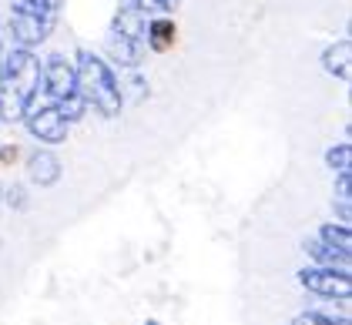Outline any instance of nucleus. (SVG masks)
<instances>
[{"instance_id": "f257e3e1", "label": "nucleus", "mask_w": 352, "mask_h": 325, "mask_svg": "<svg viewBox=\"0 0 352 325\" xmlns=\"http://www.w3.org/2000/svg\"><path fill=\"white\" fill-rule=\"evenodd\" d=\"M37 87H41V60L24 47H10L0 57V121L3 124L24 121L37 98Z\"/></svg>"}, {"instance_id": "f03ea898", "label": "nucleus", "mask_w": 352, "mask_h": 325, "mask_svg": "<svg viewBox=\"0 0 352 325\" xmlns=\"http://www.w3.org/2000/svg\"><path fill=\"white\" fill-rule=\"evenodd\" d=\"M74 74H78V94L84 98V104H94V111L104 114V117L121 114V104H124L121 84L114 78V71L94 51H78Z\"/></svg>"}, {"instance_id": "7ed1b4c3", "label": "nucleus", "mask_w": 352, "mask_h": 325, "mask_svg": "<svg viewBox=\"0 0 352 325\" xmlns=\"http://www.w3.org/2000/svg\"><path fill=\"white\" fill-rule=\"evenodd\" d=\"M41 81H44V91L51 101H64L71 94H78V74H74V64L67 60L64 54L47 57V64L41 67Z\"/></svg>"}, {"instance_id": "20e7f679", "label": "nucleus", "mask_w": 352, "mask_h": 325, "mask_svg": "<svg viewBox=\"0 0 352 325\" xmlns=\"http://www.w3.org/2000/svg\"><path fill=\"white\" fill-rule=\"evenodd\" d=\"M298 282L309 289V292H316V295H322V298H349L352 292V282H349V271H336V269H305V271H298Z\"/></svg>"}, {"instance_id": "39448f33", "label": "nucleus", "mask_w": 352, "mask_h": 325, "mask_svg": "<svg viewBox=\"0 0 352 325\" xmlns=\"http://www.w3.org/2000/svg\"><path fill=\"white\" fill-rule=\"evenodd\" d=\"M54 24H57L54 17H37V14H17V10H10L7 30H10V37H14L17 47L30 51L34 44L47 41V34L54 30Z\"/></svg>"}, {"instance_id": "423d86ee", "label": "nucleus", "mask_w": 352, "mask_h": 325, "mask_svg": "<svg viewBox=\"0 0 352 325\" xmlns=\"http://www.w3.org/2000/svg\"><path fill=\"white\" fill-rule=\"evenodd\" d=\"M28 131L37 141H44V144H60V141H67L71 124L64 121V114L57 111V104H47V108L28 111Z\"/></svg>"}, {"instance_id": "0eeeda50", "label": "nucleus", "mask_w": 352, "mask_h": 325, "mask_svg": "<svg viewBox=\"0 0 352 325\" xmlns=\"http://www.w3.org/2000/svg\"><path fill=\"white\" fill-rule=\"evenodd\" d=\"M28 175L34 185H44L47 188V185H54L57 178H60V161H57L51 151H34L28 161Z\"/></svg>"}, {"instance_id": "6e6552de", "label": "nucleus", "mask_w": 352, "mask_h": 325, "mask_svg": "<svg viewBox=\"0 0 352 325\" xmlns=\"http://www.w3.org/2000/svg\"><path fill=\"white\" fill-rule=\"evenodd\" d=\"M108 54L114 57V64H121V67H135L144 51H141V41L121 37V34H114V30H111V37H108Z\"/></svg>"}, {"instance_id": "1a4fd4ad", "label": "nucleus", "mask_w": 352, "mask_h": 325, "mask_svg": "<svg viewBox=\"0 0 352 325\" xmlns=\"http://www.w3.org/2000/svg\"><path fill=\"white\" fill-rule=\"evenodd\" d=\"M144 27H148V21H144V14L135 10V7H124V10L114 17V34H121V37L144 41Z\"/></svg>"}, {"instance_id": "9d476101", "label": "nucleus", "mask_w": 352, "mask_h": 325, "mask_svg": "<svg viewBox=\"0 0 352 325\" xmlns=\"http://www.w3.org/2000/svg\"><path fill=\"white\" fill-rule=\"evenodd\" d=\"M305 251H309V258H316L319 262V269H346L349 265V255H342V251H336V248H329V245H322L319 238L316 242H305Z\"/></svg>"}, {"instance_id": "9b49d317", "label": "nucleus", "mask_w": 352, "mask_h": 325, "mask_svg": "<svg viewBox=\"0 0 352 325\" xmlns=\"http://www.w3.org/2000/svg\"><path fill=\"white\" fill-rule=\"evenodd\" d=\"M144 37H148V47L151 51H164L171 41H175V21H148V27H144Z\"/></svg>"}, {"instance_id": "f8f14e48", "label": "nucleus", "mask_w": 352, "mask_h": 325, "mask_svg": "<svg viewBox=\"0 0 352 325\" xmlns=\"http://www.w3.org/2000/svg\"><path fill=\"white\" fill-rule=\"evenodd\" d=\"M322 64L329 74L336 78H349V41H339L336 47H329L322 54Z\"/></svg>"}, {"instance_id": "ddd939ff", "label": "nucleus", "mask_w": 352, "mask_h": 325, "mask_svg": "<svg viewBox=\"0 0 352 325\" xmlns=\"http://www.w3.org/2000/svg\"><path fill=\"white\" fill-rule=\"evenodd\" d=\"M319 242L329 245V248H336V251H342V255H349V248H352L349 225H322Z\"/></svg>"}, {"instance_id": "4468645a", "label": "nucleus", "mask_w": 352, "mask_h": 325, "mask_svg": "<svg viewBox=\"0 0 352 325\" xmlns=\"http://www.w3.org/2000/svg\"><path fill=\"white\" fill-rule=\"evenodd\" d=\"M10 10L17 14H37V17H54L60 10V0H10Z\"/></svg>"}, {"instance_id": "2eb2a0df", "label": "nucleus", "mask_w": 352, "mask_h": 325, "mask_svg": "<svg viewBox=\"0 0 352 325\" xmlns=\"http://www.w3.org/2000/svg\"><path fill=\"white\" fill-rule=\"evenodd\" d=\"M57 111H60V114H64V121L71 124V121H78L84 111H87V104H84L81 94H71V98H64V101L57 104Z\"/></svg>"}, {"instance_id": "dca6fc26", "label": "nucleus", "mask_w": 352, "mask_h": 325, "mask_svg": "<svg viewBox=\"0 0 352 325\" xmlns=\"http://www.w3.org/2000/svg\"><path fill=\"white\" fill-rule=\"evenodd\" d=\"M128 7H135V10H141V14L148 17V14H164V10H171L175 0H128Z\"/></svg>"}, {"instance_id": "f3484780", "label": "nucleus", "mask_w": 352, "mask_h": 325, "mask_svg": "<svg viewBox=\"0 0 352 325\" xmlns=\"http://www.w3.org/2000/svg\"><path fill=\"white\" fill-rule=\"evenodd\" d=\"M292 325H349V319H339L336 322V315H329V312H305Z\"/></svg>"}, {"instance_id": "a211bd4d", "label": "nucleus", "mask_w": 352, "mask_h": 325, "mask_svg": "<svg viewBox=\"0 0 352 325\" xmlns=\"http://www.w3.org/2000/svg\"><path fill=\"white\" fill-rule=\"evenodd\" d=\"M325 161L332 164L336 171H349V144H339V148H332V151L325 155Z\"/></svg>"}, {"instance_id": "6ab92c4d", "label": "nucleus", "mask_w": 352, "mask_h": 325, "mask_svg": "<svg viewBox=\"0 0 352 325\" xmlns=\"http://www.w3.org/2000/svg\"><path fill=\"white\" fill-rule=\"evenodd\" d=\"M10 205H24V191L21 188H10Z\"/></svg>"}]
</instances>
